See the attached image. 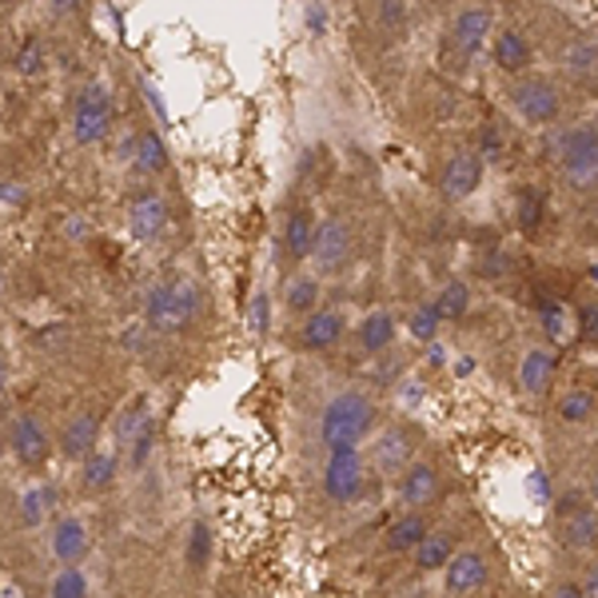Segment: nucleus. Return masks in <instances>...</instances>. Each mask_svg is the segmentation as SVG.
<instances>
[{
    "label": "nucleus",
    "mask_w": 598,
    "mask_h": 598,
    "mask_svg": "<svg viewBox=\"0 0 598 598\" xmlns=\"http://www.w3.org/2000/svg\"><path fill=\"white\" fill-rule=\"evenodd\" d=\"M411 335H415V340H435V332H439V312H435V304H423V307H415V312H411Z\"/></svg>",
    "instance_id": "e433bc0d"
},
{
    "label": "nucleus",
    "mask_w": 598,
    "mask_h": 598,
    "mask_svg": "<svg viewBox=\"0 0 598 598\" xmlns=\"http://www.w3.org/2000/svg\"><path fill=\"white\" fill-rule=\"evenodd\" d=\"M587 276H590V284H595V292H598V264H590V272H587Z\"/></svg>",
    "instance_id": "09e8293b"
},
{
    "label": "nucleus",
    "mask_w": 598,
    "mask_h": 598,
    "mask_svg": "<svg viewBox=\"0 0 598 598\" xmlns=\"http://www.w3.org/2000/svg\"><path fill=\"white\" fill-rule=\"evenodd\" d=\"M323 491L335 503H352L363 491V451L360 447H340V451H327V463H323Z\"/></svg>",
    "instance_id": "0eeeda50"
},
{
    "label": "nucleus",
    "mask_w": 598,
    "mask_h": 598,
    "mask_svg": "<svg viewBox=\"0 0 598 598\" xmlns=\"http://www.w3.org/2000/svg\"><path fill=\"white\" fill-rule=\"evenodd\" d=\"M491 52H494V65L503 68L507 77H531L527 68H531V40L522 37L519 29H499L494 32V40H491Z\"/></svg>",
    "instance_id": "6ab92c4d"
},
{
    "label": "nucleus",
    "mask_w": 598,
    "mask_h": 598,
    "mask_svg": "<svg viewBox=\"0 0 598 598\" xmlns=\"http://www.w3.org/2000/svg\"><path fill=\"white\" fill-rule=\"evenodd\" d=\"M562 68H567L570 77H595L598 72V45L590 37H570L559 52Z\"/></svg>",
    "instance_id": "bb28decb"
},
{
    "label": "nucleus",
    "mask_w": 598,
    "mask_h": 598,
    "mask_svg": "<svg viewBox=\"0 0 598 598\" xmlns=\"http://www.w3.org/2000/svg\"><path fill=\"white\" fill-rule=\"evenodd\" d=\"M539 320H542V332H547V340H551V343H567V335H570V315H567V307L555 304V300H542Z\"/></svg>",
    "instance_id": "f704fd0d"
},
{
    "label": "nucleus",
    "mask_w": 598,
    "mask_h": 598,
    "mask_svg": "<svg viewBox=\"0 0 598 598\" xmlns=\"http://www.w3.org/2000/svg\"><path fill=\"white\" fill-rule=\"evenodd\" d=\"M85 555H88L85 519H77V514H60V519L52 522V559H57L60 567H80Z\"/></svg>",
    "instance_id": "4468645a"
},
{
    "label": "nucleus",
    "mask_w": 598,
    "mask_h": 598,
    "mask_svg": "<svg viewBox=\"0 0 598 598\" xmlns=\"http://www.w3.org/2000/svg\"><path fill=\"white\" fill-rule=\"evenodd\" d=\"M459 547H455V535L447 531H435L423 547H419L415 555H411V562H415V570H423V575H431V570H447V562L455 559Z\"/></svg>",
    "instance_id": "393cba45"
},
{
    "label": "nucleus",
    "mask_w": 598,
    "mask_h": 598,
    "mask_svg": "<svg viewBox=\"0 0 598 598\" xmlns=\"http://www.w3.org/2000/svg\"><path fill=\"white\" fill-rule=\"evenodd\" d=\"M312 259H315V267H320V272H340V267L352 259V228H347L340 216H327L320 224Z\"/></svg>",
    "instance_id": "9d476101"
},
{
    "label": "nucleus",
    "mask_w": 598,
    "mask_h": 598,
    "mask_svg": "<svg viewBox=\"0 0 598 598\" xmlns=\"http://www.w3.org/2000/svg\"><path fill=\"white\" fill-rule=\"evenodd\" d=\"M315 236H320L315 212L295 208L292 216H287V228H284V252L295 259V264H304V259H312V252H315Z\"/></svg>",
    "instance_id": "412c9836"
},
{
    "label": "nucleus",
    "mask_w": 598,
    "mask_h": 598,
    "mask_svg": "<svg viewBox=\"0 0 598 598\" xmlns=\"http://www.w3.org/2000/svg\"><path fill=\"white\" fill-rule=\"evenodd\" d=\"M514 224H519L522 236H539L542 224H547V199L539 188H519L514 196Z\"/></svg>",
    "instance_id": "a878e982"
},
{
    "label": "nucleus",
    "mask_w": 598,
    "mask_h": 598,
    "mask_svg": "<svg viewBox=\"0 0 598 598\" xmlns=\"http://www.w3.org/2000/svg\"><path fill=\"white\" fill-rule=\"evenodd\" d=\"M48 68V48L40 45V37H24V45L17 48V72L20 77H40Z\"/></svg>",
    "instance_id": "72a5a7b5"
},
{
    "label": "nucleus",
    "mask_w": 598,
    "mask_h": 598,
    "mask_svg": "<svg viewBox=\"0 0 598 598\" xmlns=\"http://www.w3.org/2000/svg\"><path fill=\"white\" fill-rule=\"evenodd\" d=\"M136 168L148 171V176L168 171V148H164V140L153 128H144V133L136 136Z\"/></svg>",
    "instance_id": "c85d7f7f"
},
{
    "label": "nucleus",
    "mask_w": 598,
    "mask_h": 598,
    "mask_svg": "<svg viewBox=\"0 0 598 598\" xmlns=\"http://www.w3.org/2000/svg\"><path fill=\"white\" fill-rule=\"evenodd\" d=\"M48 598H88L85 567H60L52 587H48Z\"/></svg>",
    "instance_id": "473e14b6"
},
{
    "label": "nucleus",
    "mask_w": 598,
    "mask_h": 598,
    "mask_svg": "<svg viewBox=\"0 0 598 598\" xmlns=\"http://www.w3.org/2000/svg\"><path fill=\"white\" fill-rule=\"evenodd\" d=\"M587 494H590V503L598 507V463L590 467V476H587Z\"/></svg>",
    "instance_id": "49530a36"
},
{
    "label": "nucleus",
    "mask_w": 598,
    "mask_h": 598,
    "mask_svg": "<svg viewBox=\"0 0 598 598\" xmlns=\"http://www.w3.org/2000/svg\"><path fill=\"white\" fill-rule=\"evenodd\" d=\"M411 463H415V459H411L408 431H383V435L375 439V467H380L383 476H403Z\"/></svg>",
    "instance_id": "5701e85b"
},
{
    "label": "nucleus",
    "mask_w": 598,
    "mask_h": 598,
    "mask_svg": "<svg viewBox=\"0 0 598 598\" xmlns=\"http://www.w3.org/2000/svg\"><path fill=\"white\" fill-rule=\"evenodd\" d=\"M68 236H80V239H85V236H88V224H85V219H68Z\"/></svg>",
    "instance_id": "de8ad7c7"
},
{
    "label": "nucleus",
    "mask_w": 598,
    "mask_h": 598,
    "mask_svg": "<svg viewBox=\"0 0 598 598\" xmlns=\"http://www.w3.org/2000/svg\"><path fill=\"white\" fill-rule=\"evenodd\" d=\"M575 327L587 343H598V304H582L579 315H575Z\"/></svg>",
    "instance_id": "a19ab883"
},
{
    "label": "nucleus",
    "mask_w": 598,
    "mask_h": 598,
    "mask_svg": "<svg viewBox=\"0 0 598 598\" xmlns=\"http://www.w3.org/2000/svg\"><path fill=\"white\" fill-rule=\"evenodd\" d=\"M555 415H559V423H567V428H587L598 415V395L590 388H567L559 395Z\"/></svg>",
    "instance_id": "b1692460"
},
{
    "label": "nucleus",
    "mask_w": 598,
    "mask_h": 598,
    "mask_svg": "<svg viewBox=\"0 0 598 598\" xmlns=\"http://www.w3.org/2000/svg\"><path fill=\"white\" fill-rule=\"evenodd\" d=\"M96 439H100V419H96L92 411H77V415L65 423V431H60L57 447H60V455H65V459H72V463H85L96 447H100Z\"/></svg>",
    "instance_id": "f3484780"
},
{
    "label": "nucleus",
    "mask_w": 598,
    "mask_h": 598,
    "mask_svg": "<svg viewBox=\"0 0 598 598\" xmlns=\"http://www.w3.org/2000/svg\"><path fill=\"white\" fill-rule=\"evenodd\" d=\"M395 340V315L391 312H371L367 320L360 323V343L367 352H383Z\"/></svg>",
    "instance_id": "7c9ffc66"
},
{
    "label": "nucleus",
    "mask_w": 598,
    "mask_h": 598,
    "mask_svg": "<svg viewBox=\"0 0 598 598\" xmlns=\"http://www.w3.org/2000/svg\"><path fill=\"white\" fill-rule=\"evenodd\" d=\"M212 559V531H208V522L196 519L192 522V531H188V567L192 570H204Z\"/></svg>",
    "instance_id": "c9c22d12"
},
{
    "label": "nucleus",
    "mask_w": 598,
    "mask_h": 598,
    "mask_svg": "<svg viewBox=\"0 0 598 598\" xmlns=\"http://www.w3.org/2000/svg\"><path fill=\"white\" fill-rule=\"evenodd\" d=\"M443 587H447V595H459V598L483 590L487 587V559L479 551H471V547H463L455 559L447 562Z\"/></svg>",
    "instance_id": "f8f14e48"
},
{
    "label": "nucleus",
    "mask_w": 598,
    "mask_h": 598,
    "mask_svg": "<svg viewBox=\"0 0 598 598\" xmlns=\"http://www.w3.org/2000/svg\"><path fill=\"white\" fill-rule=\"evenodd\" d=\"M431 522L419 511H403L399 519H391V527L383 531V551L388 555H415L423 542L431 539Z\"/></svg>",
    "instance_id": "dca6fc26"
},
{
    "label": "nucleus",
    "mask_w": 598,
    "mask_h": 598,
    "mask_svg": "<svg viewBox=\"0 0 598 598\" xmlns=\"http://www.w3.org/2000/svg\"><path fill=\"white\" fill-rule=\"evenodd\" d=\"M24 204V184H12V180H4V208H20Z\"/></svg>",
    "instance_id": "c03bdc74"
},
{
    "label": "nucleus",
    "mask_w": 598,
    "mask_h": 598,
    "mask_svg": "<svg viewBox=\"0 0 598 598\" xmlns=\"http://www.w3.org/2000/svg\"><path fill=\"white\" fill-rule=\"evenodd\" d=\"M483 156L479 153H455L451 160H447L443 168V196L447 199H467V196H476L479 184H483Z\"/></svg>",
    "instance_id": "ddd939ff"
},
{
    "label": "nucleus",
    "mask_w": 598,
    "mask_h": 598,
    "mask_svg": "<svg viewBox=\"0 0 598 598\" xmlns=\"http://www.w3.org/2000/svg\"><path fill=\"white\" fill-rule=\"evenodd\" d=\"M555 539L567 555H595L598 551V507L582 499H562L555 511Z\"/></svg>",
    "instance_id": "39448f33"
},
{
    "label": "nucleus",
    "mask_w": 598,
    "mask_h": 598,
    "mask_svg": "<svg viewBox=\"0 0 598 598\" xmlns=\"http://www.w3.org/2000/svg\"><path fill=\"white\" fill-rule=\"evenodd\" d=\"M467 307H471V287L463 284V280H455V284H447L443 292L435 295V312L443 323H455L467 315Z\"/></svg>",
    "instance_id": "2f4dec72"
},
{
    "label": "nucleus",
    "mask_w": 598,
    "mask_h": 598,
    "mask_svg": "<svg viewBox=\"0 0 598 598\" xmlns=\"http://www.w3.org/2000/svg\"><path fill=\"white\" fill-rule=\"evenodd\" d=\"M380 20H383V29H403L408 9H403V4H395V0H388V4H380Z\"/></svg>",
    "instance_id": "79ce46f5"
},
{
    "label": "nucleus",
    "mask_w": 598,
    "mask_h": 598,
    "mask_svg": "<svg viewBox=\"0 0 598 598\" xmlns=\"http://www.w3.org/2000/svg\"><path fill=\"white\" fill-rule=\"evenodd\" d=\"M116 476H120V447H96L92 455L80 463V483L92 494L108 491L116 483Z\"/></svg>",
    "instance_id": "4be33fe9"
},
{
    "label": "nucleus",
    "mask_w": 598,
    "mask_h": 598,
    "mask_svg": "<svg viewBox=\"0 0 598 598\" xmlns=\"http://www.w3.org/2000/svg\"><path fill=\"white\" fill-rule=\"evenodd\" d=\"M399 491V503L408 507V511H423V507L439 503V494H443V476H439V467L431 463H411L395 483Z\"/></svg>",
    "instance_id": "1a4fd4ad"
},
{
    "label": "nucleus",
    "mask_w": 598,
    "mask_h": 598,
    "mask_svg": "<svg viewBox=\"0 0 598 598\" xmlns=\"http://www.w3.org/2000/svg\"><path fill=\"white\" fill-rule=\"evenodd\" d=\"M491 32H494L491 9H463L455 17V24H451V45H455L463 57H476Z\"/></svg>",
    "instance_id": "aec40b11"
},
{
    "label": "nucleus",
    "mask_w": 598,
    "mask_h": 598,
    "mask_svg": "<svg viewBox=\"0 0 598 598\" xmlns=\"http://www.w3.org/2000/svg\"><path fill=\"white\" fill-rule=\"evenodd\" d=\"M196 312H199L196 284H188V280H160V284L148 292L144 323H148L156 335H180L196 323Z\"/></svg>",
    "instance_id": "f03ea898"
},
{
    "label": "nucleus",
    "mask_w": 598,
    "mask_h": 598,
    "mask_svg": "<svg viewBox=\"0 0 598 598\" xmlns=\"http://www.w3.org/2000/svg\"><path fill=\"white\" fill-rule=\"evenodd\" d=\"M343 327H347V320H343L340 307H320L300 327V347L304 352H332L335 343L343 340Z\"/></svg>",
    "instance_id": "2eb2a0df"
},
{
    "label": "nucleus",
    "mask_w": 598,
    "mask_h": 598,
    "mask_svg": "<svg viewBox=\"0 0 598 598\" xmlns=\"http://www.w3.org/2000/svg\"><path fill=\"white\" fill-rule=\"evenodd\" d=\"M153 439H156V423L148 419V423L140 428V435L133 439V455H128V463H133L136 471H140V467L148 463V455H153Z\"/></svg>",
    "instance_id": "ea45409f"
},
{
    "label": "nucleus",
    "mask_w": 598,
    "mask_h": 598,
    "mask_svg": "<svg viewBox=\"0 0 598 598\" xmlns=\"http://www.w3.org/2000/svg\"><path fill=\"white\" fill-rule=\"evenodd\" d=\"M116 120V100L108 92V85L92 80V85L80 88L77 105H72V140L77 144H100L108 133H112Z\"/></svg>",
    "instance_id": "20e7f679"
},
{
    "label": "nucleus",
    "mask_w": 598,
    "mask_h": 598,
    "mask_svg": "<svg viewBox=\"0 0 598 598\" xmlns=\"http://www.w3.org/2000/svg\"><path fill=\"white\" fill-rule=\"evenodd\" d=\"M582 590H587V598H598V559L590 562L587 579H582Z\"/></svg>",
    "instance_id": "a18cd8bd"
},
{
    "label": "nucleus",
    "mask_w": 598,
    "mask_h": 598,
    "mask_svg": "<svg viewBox=\"0 0 598 598\" xmlns=\"http://www.w3.org/2000/svg\"><path fill=\"white\" fill-rule=\"evenodd\" d=\"M511 108L519 112L522 124L542 128V124L559 120L562 92H559V85L547 77H522V80H514V88H511Z\"/></svg>",
    "instance_id": "423d86ee"
},
{
    "label": "nucleus",
    "mask_w": 598,
    "mask_h": 598,
    "mask_svg": "<svg viewBox=\"0 0 598 598\" xmlns=\"http://www.w3.org/2000/svg\"><path fill=\"white\" fill-rule=\"evenodd\" d=\"M52 511H57V487L52 483H37L20 494V522L24 527H40Z\"/></svg>",
    "instance_id": "cd10ccee"
},
{
    "label": "nucleus",
    "mask_w": 598,
    "mask_h": 598,
    "mask_svg": "<svg viewBox=\"0 0 598 598\" xmlns=\"http://www.w3.org/2000/svg\"><path fill=\"white\" fill-rule=\"evenodd\" d=\"M9 447H12V455H17L20 467H45L48 455H52L48 431L40 428V419H32V415H17V419H12Z\"/></svg>",
    "instance_id": "9b49d317"
},
{
    "label": "nucleus",
    "mask_w": 598,
    "mask_h": 598,
    "mask_svg": "<svg viewBox=\"0 0 598 598\" xmlns=\"http://www.w3.org/2000/svg\"><path fill=\"white\" fill-rule=\"evenodd\" d=\"M380 419L375 399H367L363 391H340L335 399H327V408L320 411V443L327 451L340 447H360L371 435Z\"/></svg>",
    "instance_id": "f257e3e1"
},
{
    "label": "nucleus",
    "mask_w": 598,
    "mask_h": 598,
    "mask_svg": "<svg viewBox=\"0 0 598 598\" xmlns=\"http://www.w3.org/2000/svg\"><path fill=\"white\" fill-rule=\"evenodd\" d=\"M128 236L136 244H156L168 228V204H164L160 192H140V196L128 204Z\"/></svg>",
    "instance_id": "6e6552de"
},
{
    "label": "nucleus",
    "mask_w": 598,
    "mask_h": 598,
    "mask_svg": "<svg viewBox=\"0 0 598 598\" xmlns=\"http://www.w3.org/2000/svg\"><path fill=\"white\" fill-rule=\"evenodd\" d=\"M479 156H483V164L503 156V128H499V124H483V133H479Z\"/></svg>",
    "instance_id": "58836bf2"
},
{
    "label": "nucleus",
    "mask_w": 598,
    "mask_h": 598,
    "mask_svg": "<svg viewBox=\"0 0 598 598\" xmlns=\"http://www.w3.org/2000/svg\"><path fill=\"white\" fill-rule=\"evenodd\" d=\"M562 180L570 192L590 196L598 192V124H575L559 140Z\"/></svg>",
    "instance_id": "7ed1b4c3"
},
{
    "label": "nucleus",
    "mask_w": 598,
    "mask_h": 598,
    "mask_svg": "<svg viewBox=\"0 0 598 598\" xmlns=\"http://www.w3.org/2000/svg\"><path fill=\"white\" fill-rule=\"evenodd\" d=\"M555 375H559V355L551 347H531L519 360V391H527V395H547Z\"/></svg>",
    "instance_id": "a211bd4d"
},
{
    "label": "nucleus",
    "mask_w": 598,
    "mask_h": 598,
    "mask_svg": "<svg viewBox=\"0 0 598 598\" xmlns=\"http://www.w3.org/2000/svg\"><path fill=\"white\" fill-rule=\"evenodd\" d=\"M247 323H252V335H267V323H272V300H267V292L252 295V304H247Z\"/></svg>",
    "instance_id": "4c0bfd02"
},
{
    "label": "nucleus",
    "mask_w": 598,
    "mask_h": 598,
    "mask_svg": "<svg viewBox=\"0 0 598 598\" xmlns=\"http://www.w3.org/2000/svg\"><path fill=\"white\" fill-rule=\"evenodd\" d=\"M287 312H295V315H315L320 312V280L315 276H295V280H287Z\"/></svg>",
    "instance_id": "c756f323"
},
{
    "label": "nucleus",
    "mask_w": 598,
    "mask_h": 598,
    "mask_svg": "<svg viewBox=\"0 0 598 598\" xmlns=\"http://www.w3.org/2000/svg\"><path fill=\"white\" fill-rule=\"evenodd\" d=\"M547 598H587V590H582V582L562 579V582H555L551 595H547Z\"/></svg>",
    "instance_id": "37998d69"
}]
</instances>
